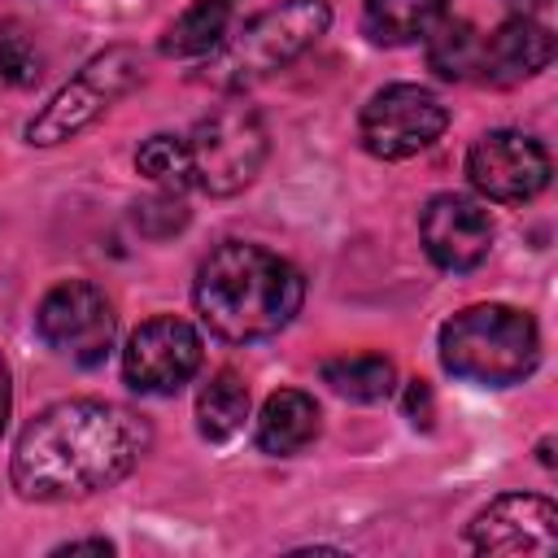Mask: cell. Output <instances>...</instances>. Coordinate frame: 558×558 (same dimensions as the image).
I'll return each instance as SVG.
<instances>
[{"instance_id":"obj_10","label":"cell","mask_w":558,"mask_h":558,"mask_svg":"<svg viewBox=\"0 0 558 558\" xmlns=\"http://www.w3.org/2000/svg\"><path fill=\"white\" fill-rule=\"evenodd\" d=\"M466 179L484 201L523 205L549 187V153L527 131H484L466 148Z\"/></svg>"},{"instance_id":"obj_3","label":"cell","mask_w":558,"mask_h":558,"mask_svg":"<svg viewBox=\"0 0 558 558\" xmlns=\"http://www.w3.org/2000/svg\"><path fill=\"white\" fill-rule=\"evenodd\" d=\"M541 362L536 318L519 305L480 301L445 318L440 327V366L475 388L523 384Z\"/></svg>"},{"instance_id":"obj_23","label":"cell","mask_w":558,"mask_h":558,"mask_svg":"<svg viewBox=\"0 0 558 558\" xmlns=\"http://www.w3.org/2000/svg\"><path fill=\"white\" fill-rule=\"evenodd\" d=\"M401 410H405V418H410L414 427H432V418H436V401H432L427 379H410V384H405V392H401Z\"/></svg>"},{"instance_id":"obj_2","label":"cell","mask_w":558,"mask_h":558,"mask_svg":"<svg viewBox=\"0 0 558 558\" xmlns=\"http://www.w3.org/2000/svg\"><path fill=\"white\" fill-rule=\"evenodd\" d=\"M192 301L214 336L248 344L283 331L296 318L305 301V279L288 257L262 244L227 240L201 262Z\"/></svg>"},{"instance_id":"obj_20","label":"cell","mask_w":558,"mask_h":558,"mask_svg":"<svg viewBox=\"0 0 558 558\" xmlns=\"http://www.w3.org/2000/svg\"><path fill=\"white\" fill-rule=\"evenodd\" d=\"M135 170H140L144 179H153L161 192H183V187H192L183 135H148V140L135 148Z\"/></svg>"},{"instance_id":"obj_15","label":"cell","mask_w":558,"mask_h":558,"mask_svg":"<svg viewBox=\"0 0 558 558\" xmlns=\"http://www.w3.org/2000/svg\"><path fill=\"white\" fill-rule=\"evenodd\" d=\"M449 13V0H366L362 4V31L371 44H414L423 39L440 17Z\"/></svg>"},{"instance_id":"obj_13","label":"cell","mask_w":558,"mask_h":558,"mask_svg":"<svg viewBox=\"0 0 558 558\" xmlns=\"http://www.w3.org/2000/svg\"><path fill=\"white\" fill-rule=\"evenodd\" d=\"M554 61V35L536 17H506L493 35L480 44V78L493 87H514L532 74H541Z\"/></svg>"},{"instance_id":"obj_22","label":"cell","mask_w":558,"mask_h":558,"mask_svg":"<svg viewBox=\"0 0 558 558\" xmlns=\"http://www.w3.org/2000/svg\"><path fill=\"white\" fill-rule=\"evenodd\" d=\"M135 222H140V231H144V235L166 240V235H174V231L187 222V209H183L179 192H161V196H153V201H144V205H140Z\"/></svg>"},{"instance_id":"obj_1","label":"cell","mask_w":558,"mask_h":558,"mask_svg":"<svg viewBox=\"0 0 558 558\" xmlns=\"http://www.w3.org/2000/svg\"><path fill=\"white\" fill-rule=\"evenodd\" d=\"M148 445V418L118 401H57L22 427L9 480L26 501H78L122 484Z\"/></svg>"},{"instance_id":"obj_19","label":"cell","mask_w":558,"mask_h":558,"mask_svg":"<svg viewBox=\"0 0 558 558\" xmlns=\"http://www.w3.org/2000/svg\"><path fill=\"white\" fill-rule=\"evenodd\" d=\"M227 31H231V0H196L166 26L161 52L166 57H205L218 48V39Z\"/></svg>"},{"instance_id":"obj_17","label":"cell","mask_w":558,"mask_h":558,"mask_svg":"<svg viewBox=\"0 0 558 558\" xmlns=\"http://www.w3.org/2000/svg\"><path fill=\"white\" fill-rule=\"evenodd\" d=\"M323 384L349 401H384L392 397V384H397V366L384 357V353H344V357H327L318 366Z\"/></svg>"},{"instance_id":"obj_11","label":"cell","mask_w":558,"mask_h":558,"mask_svg":"<svg viewBox=\"0 0 558 558\" xmlns=\"http://www.w3.org/2000/svg\"><path fill=\"white\" fill-rule=\"evenodd\" d=\"M466 549L488 558H545L558 549V506L536 493H501L466 523Z\"/></svg>"},{"instance_id":"obj_21","label":"cell","mask_w":558,"mask_h":558,"mask_svg":"<svg viewBox=\"0 0 558 558\" xmlns=\"http://www.w3.org/2000/svg\"><path fill=\"white\" fill-rule=\"evenodd\" d=\"M44 78V52L39 44L26 35V26L0 17V87H35Z\"/></svg>"},{"instance_id":"obj_26","label":"cell","mask_w":558,"mask_h":558,"mask_svg":"<svg viewBox=\"0 0 558 558\" xmlns=\"http://www.w3.org/2000/svg\"><path fill=\"white\" fill-rule=\"evenodd\" d=\"M506 4H510L519 17H536L541 9H549V0H506Z\"/></svg>"},{"instance_id":"obj_6","label":"cell","mask_w":558,"mask_h":558,"mask_svg":"<svg viewBox=\"0 0 558 558\" xmlns=\"http://www.w3.org/2000/svg\"><path fill=\"white\" fill-rule=\"evenodd\" d=\"M144 83V57L126 44L105 48L100 57H92L31 122H26V144H65L78 131H87L96 118H105V109L113 100H122L131 87Z\"/></svg>"},{"instance_id":"obj_14","label":"cell","mask_w":558,"mask_h":558,"mask_svg":"<svg viewBox=\"0 0 558 558\" xmlns=\"http://www.w3.org/2000/svg\"><path fill=\"white\" fill-rule=\"evenodd\" d=\"M318 436V405L310 392L301 388H279L262 401V414H257V449L270 453V458H292L301 453L310 440Z\"/></svg>"},{"instance_id":"obj_4","label":"cell","mask_w":558,"mask_h":558,"mask_svg":"<svg viewBox=\"0 0 558 558\" xmlns=\"http://www.w3.org/2000/svg\"><path fill=\"white\" fill-rule=\"evenodd\" d=\"M331 26V4L327 0H283L235 31L218 39L214 52H205L201 78L214 83L218 92H244L248 83L292 65L301 52H310Z\"/></svg>"},{"instance_id":"obj_16","label":"cell","mask_w":558,"mask_h":558,"mask_svg":"<svg viewBox=\"0 0 558 558\" xmlns=\"http://www.w3.org/2000/svg\"><path fill=\"white\" fill-rule=\"evenodd\" d=\"M248 418V384L235 371H218L196 392V432L209 445L231 440Z\"/></svg>"},{"instance_id":"obj_18","label":"cell","mask_w":558,"mask_h":558,"mask_svg":"<svg viewBox=\"0 0 558 558\" xmlns=\"http://www.w3.org/2000/svg\"><path fill=\"white\" fill-rule=\"evenodd\" d=\"M423 44H427V65H432L440 78H449V83L480 78V44H484V35H480L471 22L445 13V17L423 35Z\"/></svg>"},{"instance_id":"obj_7","label":"cell","mask_w":558,"mask_h":558,"mask_svg":"<svg viewBox=\"0 0 558 558\" xmlns=\"http://www.w3.org/2000/svg\"><path fill=\"white\" fill-rule=\"evenodd\" d=\"M35 336L74 366H100L113 349L118 318L109 296L87 279H61L35 310Z\"/></svg>"},{"instance_id":"obj_9","label":"cell","mask_w":558,"mask_h":558,"mask_svg":"<svg viewBox=\"0 0 558 558\" xmlns=\"http://www.w3.org/2000/svg\"><path fill=\"white\" fill-rule=\"evenodd\" d=\"M201 371V336L187 318L157 314L140 323L122 349V379L140 397H174Z\"/></svg>"},{"instance_id":"obj_25","label":"cell","mask_w":558,"mask_h":558,"mask_svg":"<svg viewBox=\"0 0 558 558\" xmlns=\"http://www.w3.org/2000/svg\"><path fill=\"white\" fill-rule=\"evenodd\" d=\"M9 401H13V392H9V366L0 357V432H4V418H9Z\"/></svg>"},{"instance_id":"obj_5","label":"cell","mask_w":558,"mask_h":558,"mask_svg":"<svg viewBox=\"0 0 558 558\" xmlns=\"http://www.w3.org/2000/svg\"><path fill=\"white\" fill-rule=\"evenodd\" d=\"M187 170H192V187L209 192V196H235L244 192L262 161H266V122L248 100H227L218 109H209L187 135Z\"/></svg>"},{"instance_id":"obj_24","label":"cell","mask_w":558,"mask_h":558,"mask_svg":"<svg viewBox=\"0 0 558 558\" xmlns=\"http://www.w3.org/2000/svg\"><path fill=\"white\" fill-rule=\"evenodd\" d=\"M52 554H57V558H61V554H113V541H105V536H92V541H65V545H57Z\"/></svg>"},{"instance_id":"obj_8","label":"cell","mask_w":558,"mask_h":558,"mask_svg":"<svg viewBox=\"0 0 558 558\" xmlns=\"http://www.w3.org/2000/svg\"><path fill=\"white\" fill-rule=\"evenodd\" d=\"M449 126V109L436 92L418 83H388L379 87L357 118V140L379 161H405L432 148Z\"/></svg>"},{"instance_id":"obj_12","label":"cell","mask_w":558,"mask_h":558,"mask_svg":"<svg viewBox=\"0 0 558 558\" xmlns=\"http://www.w3.org/2000/svg\"><path fill=\"white\" fill-rule=\"evenodd\" d=\"M418 240H423L427 257L440 270L462 275V270H475L488 257L493 218H488V209L480 201L458 196V192H440L418 214Z\"/></svg>"}]
</instances>
